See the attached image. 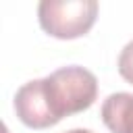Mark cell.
I'll list each match as a JSON object with an SVG mask.
<instances>
[{
	"mask_svg": "<svg viewBox=\"0 0 133 133\" xmlns=\"http://www.w3.org/2000/svg\"><path fill=\"white\" fill-rule=\"evenodd\" d=\"M64 133H94L89 129H71V131H64Z\"/></svg>",
	"mask_w": 133,
	"mask_h": 133,
	"instance_id": "8992f818",
	"label": "cell"
},
{
	"mask_svg": "<svg viewBox=\"0 0 133 133\" xmlns=\"http://www.w3.org/2000/svg\"><path fill=\"white\" fill-rule=\"evenodd\" d=\"M98 10L96 0H42L37 4V21L52 37L77 39L94 27Z\"/></svg>",
	"mask_w": 133,
	"mask_h": 133,
	"instance_id": "7a4b0ae2",
	"label": "cell"
},
{
	"mask_svg": "<svg viewBox=\"0 0 133 133\" xmlns=\"http://www.w3.org/2000/svg\"><path fill=\"white\" fill-rule=\"evenodd\" d=\"M15 112L19 116V121L29 129H48V127L56 125L54 116L48 110L46 98H44L42 79H31L17 89Z\"/></svg>",
	"mask_w": 133,
	"mask_h": 133,
	"instance_id": "3957f363",
	"label": "cell"
},
{
	"mask_svg": "<svg viewBox=\"0 0 133 133\" xmlns=\"http://www.w3.org/2000/svg\"><path fill=\"white\" fill-rule=\"evenodd\" d=\"M44 98L56 123L64 116L87 110L98 98V79L91 71L79 64H69L52 71L42 79Z\"/></svg>",
	"mask_w": 133,
	"mask_h": 133,
	"instance_id": "6da1fadb",
	"label": "cell"
},
{
	"mask_svg": "<svg viewBox=\"0 0 133 133\" xmlns=\"http://www.w3.org/2000/svg\"><path fill=\"white\" fill-rule=\"evenodd\" d=\"M118 73L127 83L133 85V39L125 44V48L118 54Z\"/></svg>",
	"mask_w": 133,
	"mask_h": 133,
	"instance_id": "5b68a950",
	"label": "cell"
},
{
	"mask_svg": "<svg viewBox=\"0 0 133 133\" xmlns=\"http://www.w3.org/2000/svg\"><path fill=\"white\" fill-rule=\"evenodd\" d=\"M100 116L110 133H133V94H110L102 102Z\"/></svg>",
	"mask_w": 133,
	"mask_h": 133,
	"instance_id": "277c9868",
	"label": "cell"
}]
</instances>
